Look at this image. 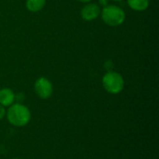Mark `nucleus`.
Masks as SVG:
<instances>
[{"label": "nucleus", "instance_id": "1", "mask_svg": "<svg viewBox=\"0 0 159 159\" xmlns=\"http://www.w3.org/2000/svg\"><path fill=\"white\" fill-rule=\"evenodd\" d=\"M6 117L8 123L17 128H22L27 126L32 118L30 109L20 103V102H14L6 111Z\"/></svg>", "mask_w": 159, "mask_h": 159}, {"label": "nucleus", "instance_id": "2", "mask_svg": "<svg viewBox=\"0 0 159 159\" xmlns=\"http://www.w3.org/2000/svg\"><path fill=\"white\" fill-rule=\"evenodd\" d=\"M102 21L112 27L121 25L126 20V13L123 8L116 5H106L101 10Z\"/></svg>", "mask_w": 159, "mask_h": 159}, {"label": "nucleus", "instance_id": "3", "mask_svg": "<svg viewBox=\"0 0 159 159\" xmlns=\"http://www.w3.org/2000/svg\"><path fill=\"white\" fill-rule=\"evenodd\" d=\"M102 83L103 89L110 94H119L125 87V80L121 74L116 71L106 72L102 78Z\"/></svg>", "mask_w": 159, "mask_h": 159}, {"label": "nucleus", "instance_id": "4", "mask_svg": "<svg viewBox=\"0 0 159 159\" xmlns=\"http://www.w3.org/2000/svg\"><path fill=\"white\" fill-rule=\"evenodd\" d=\"M34 89L35 94L42 100L50 98L53 93V85L51 81L44 76H41L35 80Z\"/></svg>", "mask_w": 159, "mask_h": 159}, {"label": "nucleus", "instance_id": "5", "mask_svg": "<svg viewBox=\"0 0 159 159\" xmlns=\"http://www.w3.org/2000/svg\"><path fill=\"white\" fill-rule=\"evenodd\" d=\"M101 15V7L96 3H87L81 9V18L86 21L96 20Z\"/></svg>", "mask_w": 159, "mask_h": 159}, {"label": "nucleus", "instance_id": "6", "mask_svg": "<svg viewBox=\"0 0 159 159\" xmlns=\"http://www.w3.org/2000/svg\"><path fill=\"white\" fill-rule=\"evenodd\" d=\"M16 94L9 88H3L0 89V105L4 107H9L15 102Z\"/></svg>", "mask_w": 159, "mask_h": 159}, {"label": "nucleus", "instance_id": "7", "mask_svg": "<svg viewBox=\"0 0 159 159\" xmlns=\"http://www.w3.org/2000/svg\"><path fill=\"white\" fill-rule=\"evenodd\" d=\"M129 7L135 11H144L149 7V0H127Z\"/></svg>", "mask_w": 159, "mask_h": 159}, {"label": "nucleus", "instance_id": "8", "mask_svg": "<svg viewBox=\"0 0 159 159\" xmlns=\"http://www.w3.org/2000/svg\"><path fill=\"white\" fill-rule=\"evenodd\" d=\"M47 0H26V8L31 12H38L44 8Z\"/></svg>", "mask_w": 159, "mask_h": 159}, {"label": "nucleus", "instance_id": "9", "mask_svg": "<svg viewBox=\"0 0 159 159\" xmlns=\"http://www.w3.org/2000/svg\"><path fill=\"white\" fill-rule=\"evenodd\" d=\"M6 107L0 105V120H2L6 116Z\"/></svg>", "mask_w": 159, "mask_h": 159}, {"label": "nucleus", "instance_id": "10", "mask_svg": "<svg viewBox=\"0 0 159 159\" xmlns=\"http://www.w3.org/2000/svg\"><path fill=\"white\" fill-rule=\"evenodd\" d=\"M79 2H81V3H84V4H87V3H89V2H91L92 0H78Z\"/></svg>", "mask_w": 159, "mask_h": 159}, {"label": "nucleus", "instance_id": "11", "mask_svg": "<svg viewBox=\"0 0 159 159\" xmlns=\"http://www.w3.org/2000/svg\"><path fill=\"white\" fill-rule=\"evenodd\" d=\"M114 1H122V0H114Z\"/></svg>", "mask_w": 159, "mask_h": 159}, {"label": "nucleus", "instance_id": "12", "mask_svg": "<svg viewBox=\"0 0 159 159\" xmlns=\"http://www.w3.org/2000/svg\"><path fill=\"white\" fill-rule=\"evenodd\" d=\"M11 159H20V158H11Z\"/></svg>", "mask_w": 159, "mask_h": 159}]
</instances>
